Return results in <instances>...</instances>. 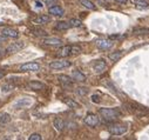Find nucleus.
<instances>
[{
  "instance_id": "nucleus-31",
  "label": "nucleus",
  "mask_w": 149,
  "mask_h": 140,
  "mask_svg": "<svg viewBox=\"0 0 149 140\" xmlns=\"http://www.w3.org/2000/svg\"><path fill=\"white\" fill-rule=\"evenodd\" d=\"M92 101H93V102L99 104V102H100V97H99V95H96V94L92 95Z\"/></svg>"
},
{
  "instance_id": "nucleus-5",
  "label": "nucleus",
  "mask_w": 149,
  "mask_h": 140,
  "mask_svg": "<svg viewBox=\"0 0 149 140\" xmlns=\"http://www.w3.org/2000/svg\"><path fill=\"white\" fill-rule=\"evenodd\" d=\"M85 124H86L87 126H89V127H96V126L100 124V120H99V118H97L96 114L89 113V114H87L86 118H85Z\"/></svg>"
},
{
  "instance_id": "nucleus-2",
  "label": "nucleus",
  "mask_w": 149,
  "mask_h": 140,
  "mask_svg": "<svg viewBox=\"0 0 149 140\" xmlns=\"http://www.w3.org/2000/svg\"><path fill=\"white\" fill-rule=\"evenodd\" d=\"M127 130H128V127L123 124H111L108 127V131L113 135H122L127 132Z\"/></svg>"
},
{
  "instance_id": "nucleus-20",
  "label": "nucleus",
  "mask_w": 149,
  "mask_h": 140,
  "mask_svg": "<svg viewBox=\"0 0 149 140\" xmlns=\"http://www.w3.org/2000/svg\"><path fill=\"white\" fill-rule=\"evenodd\" d=\"M32 33L34 34L35 37H46L47 36V32L41 29V28H33L32 29Z\"/></svg>"
},
{
  "instance_id": "nucleus-15",
  "label": "nucleus",
  "mask_w": 149,
  "mask_h": 140,
  "mask_svg": "<svg viewBox=\"0 0 149 140\" xmlns=\"http://www.w3.org/2000/svg\"><path fill=\"white\" fill-rule=\"evenodd\" d=\"M63 102L67 105L68 107H70V108H79L80 107V104H78L75 100H73L70 98H65L63 99Z\"/></svg>"
},
{
  "instance_id": "nucleus-22",
  "label": "nucleus",
  "mask_w": 149,
  "mask_h": 140,
  "mask_svg": "<svg viewBox=\"0 0 149 140\" xmlns=\"http://www.w3.org/2000/svg\"><path fill=\"white\" fill-rule=\"evenodd\" d=\"M80 4L82 6H85L86 8H88V10H95L96 8V6L92 1H89V0H80Z\"/></svg>"
},
{
  "instance_id": "nucleus-8",
  "label": "nucleus",
  "mask_w": 149,
  "mask_h": 140,
  "mask_svg": "<svg viewBox=\"0 0 149 140\" xmlns=\"http://www.w3.org/2000/svg\"><path fill=\"white\" fill-rule=\"evenodd\" d=\"M114 45V43L111 40H108V39H100V40H96V46L100 48V50H109Z\"/></svg>"
},
{
  "instance_id": "nucleus-1",
  "label": "nucleus",
  "mask_w": 149,
  "mask_h": 140,
  "mask_svg": "<svg viewBox=\"0 0 149 140\" xmlns=\"http://www.w3.org/2000/svg\"><path fill=\"white\" fill-rule=\"evenodd\" d=\"M100 114L103 117V118H106L107 120H109V119H115V118H118V117H120L121 116V112L118 110V108H100Z\"/></svg>"
},
{
  "instance_id": "nucleus-37",
  "label": "nucleus",
  "mask_w": 149,
  "mask_h": 140,
  "mask_svg": "<svg viewBox=\"0 0 149 140\" xmlns=\"http://www.w3.org/2000/svg\"><path fill=\"white\" fill-rule=\"evenodd\" d=\"M0 45H1V43H0Z\"/></svg>"
},
{
  "instance_id": "nucleus-11",
  "label": "nucleus",
  "mask_w": 149,
  "mask_h": 140,
  "mask_svg": "<svg viewBox=\"0 0 149 140\" xmlns=\"http://www.w3.org/2000/svg\"><path fill=\"white\" fill-rule=\"evenodd\" d=\"M48 12H49V14H52V15H58V17H61V15L65 14L63 8L60 7V6H51V7L48 8Z\"/></svg>"
},
{
  "instance_id": "nucleus-36",
  "label": "nucleus",
  "mask_w": 149,
  "mask_h": 140,
  "mask_svg": "<svg viewBox=\"0 0 149 140\" xmlns=\"http://www.w3.org/2000/svg\"><path fill=\"white\" fill-rule=\"evenodd\" d=\"M1 78H4V73H3L1 71H0V79H1Z\"/></svg>"
},
{
  "instance_id": "nucleus-35",
  "label": "nucleus",
  "mask_w": 149,
  "mask_h": 140,
  "mask_svg": "<svg viewBox=\"0 0 149 140\" xmlns=\"http://www.w3.org/2000/svg\"><path fill=\"white\" fill-rule=\"evenodd\" d=\"M36 6H38V7H40V8H41V7H42V4H41L40 1H36Z\"/></svg>"
},
{
  "instance_id": "nucleus-28",
  "label": "nucleus",
  "mask_w": 149,
  "mask_h": 140,
  "mask_svg": "<svg viewBox=\"0 0 149 140\" xmlns=\"http://www.w3.org/2000/svg\"><path fill=\"white\" fill-rule=\"evenodd\" d=\"M77 93H78L79 95H86V94L88 93V90L85 88V87H79V88L77 90Z\"/></svg>"
},
{
  "instance_id": "nucleus-25",
  "label": "nucleus",
  "mask_w": 149,
  "mask_h": 140,
  "mask_svg": "<svg viewBox=\"0 0 149 140\" xmlns=\"http://www.w3.org/2000/svg\"><path fill=\"white\" fill-rule=\"evenodd\" d=\"M135 5H137L139 7L149 8V4H148L147 0H135Z\"/></svg>"
},
{
  "instance_id": "nucleus-18",
  "label": "nucleus",
  "mask_w": 149,
  "mask_h": 140,
  "mask_svg": "<svg viewBox=\"0 0 149 140\" xmlns=\"http://www.w3.org/2000/svg\"><path fill=\"white\" fill-rule=\"evenodd\" d=\"M69 54H72V46H63V47L59 51V53H58V55H59V57H62V58L68 57Z\"/></svg>"
},
{
  "instance_id": "nucleus-17",
  "label": "nucleus",
  "mask_w": 149,
  "mask_h": 140,
  "mask_svg": "<svg viewBox=\"0 0 149 140\" xmlns=\"http://www.w3.org/2000/svg\"><path fill=\"white\" fill-rule=\"evenodd\" d=\"M58 79H59V81H60L61 84L67 85V86H70V85L73 84V79H72L70 77H68V76H65V74L59 76V77H58Z\"/></svg>"
},
{
  "instance_id": "nucleus-27",
  "label": "nucleus",
  "mask_w": 149,
  "mask_h": 140,
  "mask_svg": "<svg viewBox=\"0 0 149 140\" xmlns=\"http://www.w3.org/2000/svg\"><path fill=\"white\" fill-rule=\"evenodd\" d=\"M133 33L135 34H144V33H149V28H134Z\"/></svg>"
},
{
  "instance_id": "nucleus-34",
  "label": "nucleus",
  "mask_w": 149,
  "mask_h": 140,
  "mask_svg": "<svg viewBox=\"0 0 149 140\" xmlns=\"http://www.w3.org/2000/svg\"><path fill=\"white\" fill-rule=\"evenodd\" d=\"M7 39V37H5V36H3V37H0V43H4L5 40Z\"/></svg>"
},
{
  "instance_id": "nucleus-10",
  "label": "nucleus",
  "mask_w": 149,
  "mask_h": 140,
  "mask_svg": "<svg viewBox=\"0 0 149 140\" xmlns=\"http://www.w3.org/2000/svg\"><path fill=\"white\" fill-rule=\"evenodd\" d=\"M1 34L7 38H18L19 37V32L13 29V28H10V27H5L1 29Z\"/></svg>"
},
{
  "instance_id": "nucleus-7",
  "label": "nucleus",
  "mask_w": 149,
  "mask_h": 140,
  "mask_svg": "<svg viewBox=\"0 0 149 140\" xmlns=\"http://www.w3.org/2000/svg\"><path fill=\"white\" fill-rule=\"evenodd\" d=\"M69 66H70V61H67V60H56V61H52L49 64V67L52 69H62V68H66Z\"/></svg>"
},
{
  "instance_id": "nucleus-29",
  "label": "nucleus",
  "mask_w": 149,
  "mask_h": 140,
  "mask_svg": "<svg viewBox=\"0 0 149 140\" xmlns=\"http://www.w3.org/2000/svg\"><path fill=\"white\" fill-rule=\"evenodd\" d=\"M28 139H29V140H41L42 136H41L40 134H38V133H33Z\"/></svg>"
},
{
  "instance_id": "nucleus-16",
  "label": "nucleus",
  "mask_w": 149,
  "mask_h": 140,
  "mask_svg": "<svg viewBox=\"0 0 149 140\" xmlns=\"http://www.w3.org/2000/svg\"><path fill=\"white\" fill-rule=\"evenodd\" d=\"M51 21V18L48 15H40L38 18L33 19V22L34 24H39V25H42V24H47Z\"/></svg>"
},
{
  "instance_id": "nucleus-30",
  "label": "nucleus",
  "mask_w": 149,
  "mask_h": 140,
  "mask_svg": "<svg viewBox=\"0 0 149 140\" xmlns=\"http://www.w3.org/2000/svg\"><path fill=\"white\" fill-rule=\"evenodd\" d=\"M12 88H13V86H11V85H5V86H3V92H4V93L10 92V91H12Z\"/></svg>"
},
{
  "instance_id": "nucleus-23",
  "label": "nucleus",
  "mask_w": 149,
  "mask_h": 140,
  "mask_svg": "<svg viewBox=\"0 0 149 140\" xmlns=\"http://www.w3.org/2000/svg\"><path fill=\"white\" fill-rule=\"evenodd\" d=\"M11 121V116L8 113L0 114V124H8Z\"/></svg>"
},
{
  "instance_id": "nucleus-4",
  "label": "nucleus",
  "mask_w": 149,
  "mask_h": 140,
  "mask_svg": "<svg viewBox=\"0 0 149 140\" xmlns=\"http://www.w3.org/2000/svg\"><path fill=\"white\" fill-rule=\"evenodd\" d=\"M33 104V100L31 98H21L19 100H17L13 105V107L15 110H21V108H25V107H28Z\"/></svg>"
},
{
  "instance_id": "nucleus-9",
  "label": "nucleus",
  "mask_w": 149,
  "mask_h": 140,
  "mask_svg": "<svg viewBox=\"0 0 149 140\" xmlns=\"http://www.w3.org/2000/svg\"><path fill=\"white\" fill-rule=\"evenodd\" d=\"M93 68H94V71L96 73H102L106 71V68H107V65L103 60H95L94 64H93Z\"/></svg>"
},
{
  "instance_id": "nucleus-26",
  "label": "nucleus",
  "mask_w": 149,
  "mask_h": 140,
  "mask_svg": "<svg viewBox=\"0 0 149 140\" xmlns=\"http://www.w3.org/2000/svg\"><path fill=\"white\" fill-rule=\"evenodd\" d=\"M68 24H69L70 27H80L82 22H81L80 20H78V19H70Z\"/></svg>"
},
{
  "instance_id": "nucleus-12",
  "label": "nucleus",
  "mask_w": 149,
  "mask_h": 140,
  "mask_svg": "<svg viewBox=\"0 0 149 140\" xmlns=\"http://www.w3.org/2000/svg\"><path fill=\"white\" fill-rule=\"evenodd\" d=\"M42 43L45 45H52V46H56V45H61L62 40L59 38H44Z\"/></svg>"
},
{
  "instance_id": "nucleus-6",
  "label": "nucleus",
  "mask_w": 149,
  "mask_h": 140,
  "mask_svg": "<svg viewBox=\"0 0 149 140\" xmlns=\"http://www.w3.org/2000/svg\"><path fill=\"white\" fill-rule=\"evenodd\" d=\"M24 47H25V43L24 41H15V43H12L10 46H7L6 52L7 53H15V52L21 51Z\"/></svg>"
},
{
  "instance_id": "nucleus-14",
  "label": "nucleus",
  "mask_w": 149,
  "mask_h": 140,
  "mask_svg": "<svg viewBox=\"0 0 149 140\" xmlns=\"http://www.w3.org/2000/svg\"><path fill=\"white\" fill-rule=\"evenodd\" d=\"M28 87L31 90H34V91H40V90H44L45 88V85L40 81H29L28 83Z\"/></svg>"
},
{
  "instance_id": "nucleus-24",
  "label": "nucleus",
  "mask_w": 149,
  "mask_h": 140,
  "mask_svg": "<svg viewBox=\"0 0 149 140\" xmlns=\"http://www.w3.org/2000/svg\"><path fill=\"white\" fill-rule=\"evenodd\" d=\"M121 57H122V52L121 51H118V52H114V53L109 54V59L113 60V61H116V60L121 59Z\"/></svg>"
},
{
  "instance_id": "nucleus-32",
  "label": "nucleus",
  "mask_w": 149,
  "mask_h": 140,
  "mask_svg": "<svg viewBox=\"0 0 149 140\" xmlns=\"http://www.w3.org/2000/svg\"><path fill=\"white\" fill-rule=\"evenodd\" d=\"M45 3H46L47 5H54V4L58 3V0H45Z\"/></svg>"
},
{
  "instance_id": "nucleus-3",
  "label": "nucleus",
  "mask_w": 149,
  "mask_h": 140,
  "mask_svg": "<svg viewBox=\"0 0 149 140\" xmlns=\"http://www.w3.org/2000/svg\"><path fill=\"white\" fill-rule=\"evenodd\" d=\"M19 69L22 72H38L40 69V65L38 62H26L20 65Z\"/></svg>"
},
{
  "instance_id": "nucleus-19",
  "label": "nucleus",
  "mask_w": 149,
  "mask_h": 140,
  "mask_svg": "<svg viewBox=\"0 0 149 140\" xmlns=\"http://www.w3.org/2000/svg\"><path fill=\"white\" fill-rule=\"evenodd\" d=\"M53 124H54V127H55L59 132L63 131V128H65V123H63V120H62L61 118H55Z\"/></svg>"
},
{
  "instance_id": "nucleus-33",
  "label": "nucleus",
  "mask_w": 149,
  "mask_h": 140,
  "mask_svg": "<svg viewBox=\"0 0 149 140\" xmlns=\"http://www.w3.org/2000/svg\"><path fill=\"white\" fill-rule=\"evenodd\" d=\"M114 1H116V3H119V4H126L128 0H114Z\"/></svg>"
},
{
  "instance_id": "nucleus-13",
  "label": "nucleus",
  "mask_w": 149,
  "mask_h": 140,
  "mask_svg": "<svg viewBox=\"0 0 149 140\" xmlns=\"http://www.w3.org/2000/svg\"><path fill=\"white\" fill-rule=\"evenodd\" d=\"M72 77H73L74 80H75V81H79V83H84V81H86V76L82 74L80 71H78V69H75V71H73V72H72Z\"/></svg>"
},
{
  "instance_id": "nucleus-21",
  "label": "nucleus",
  "mask_w": 149,
  "mask_h": 140,
  "mask_svg": "<svg viewBox=\"0 0 149 140\" xmlns=\"http://www.w3.org/2000/svg\"><path fill=\"white\" fill-rule=\"evenodd\" d=\"M69 27H70L69 24L66 21H59V22H56V26H55V28L59 31H65V29H68Z\"/></svg>"
}]
</instances>
